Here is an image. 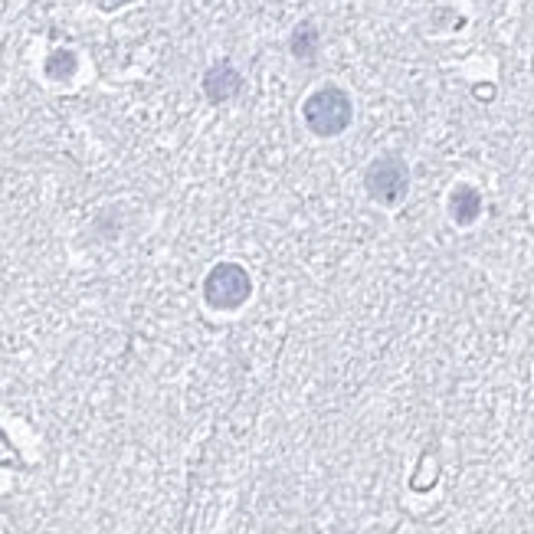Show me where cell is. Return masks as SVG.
Wrapping results in <instances>:
<instances>
[{"label":"cell","instance_id":"obj_8","mask_svg":"<svg viewBox=\"0 0 534 534\" xmlns=\"http://www.w3.org/2000/svg\"><path fill=\"white\" fill-rule=\"evenodd\" d=\"M96 7L102 10H118V7H125V4H132V0H92Z\"/></svg>","mask_w":534,"mask_h":534},{"label":"cell","instance_id":"obj_7","mask_svg":"<svg viewBox=\"0 0 534 534\" xmlns=\"http://www.w3.org/2000/svg\"><path fill=\"white\" fill-rule=\"evenodd\" d=\"M73 69H76V56L73 53H53L50 63H46V73H50L53 79L73 76Z\"/></svg>","mask_w":534,"mask_h":534},{"label":"cell","instance_id":"obj_2","mask_svg":"<svg viewBox=\"0 0 534 534\" xmlns=\"http://www.w3.org/2000/svg\"><path fill=\"white\" fill-rule=\"evenodd\" d=\"M364 187L377 204L397 207L410 191V168L400 154H381L371 161V168L364 174Z\"/></svg>","mask_w":534,"mask_h":534},{"label":"cell","instance_id":"obj_1","mask_svg":"<svg viewBox=\"0 0 534 534\" xmlns=\"http://www.w3.org/2000/svg\"><path fill=\"white\" fill-rule=\"evenodd\" d=\"M302 115H305V125L312 128L318 138H335L351 125L354 109H351L348 92L338 86H325L305 99Z\"/></svg>","mask_w":534,"mask_h":534},{"label":"cell","instance_id":"obj_3","mask_svg":"<svg viewBox=\"0 0 534 534\" xmlns=\"http://www.w3.org/2000/svg\"><path fill=\"white\" fill-rule=\"evenodd\" d=\"M249 292H253V282H249V272L236 263H220L210 269V276L204 282V299L213 308H240Z\"/></svg>","mask_w":534,"mask_h":534},{"label":"cell","instance_id":"obj_6","mask_svg":"<svg viewBox=\"0 0 534 534\" xmlns=\"http://www.w3.org/2000/svg\"><path fill=\"white\" fill-rule=\"evenodd\" d=\"M315 50H318V33L312 23H299L292 33V53L299 59H315Z\"/></svg>","mask_w":534,"mask_h":534},{"label":"cell","instance_id":"obj_5","mask_svg":"<svg viewBox=\"0 0 534 534\" xmlns=\"http://www.w3.org/2000/svg\"><path fill=\"white\" fill-rule=\"evenodd\" d=\"M449 213H453V220L459 223V227H469V223H476L479 220V213H482V197L476 187H469V184H459L453 197H449Z\"/></svg>","mask_w":534,"mask_h":534},{"label":"cell","instance_id":"obj_4","mask_svg":"<svg viewBox=\"0 0 534 534\" xmlns=\"http://www.w3.org/2000/svg\"><path fill=\"white\" fill-rule=\"evenodd\" d=\"M240 89H243V79H240V73H236L230 63H217L204 76V92H207L213 102H227Z\"/></svg>","mask_w":534,"mask_h":534}]
</instances>
